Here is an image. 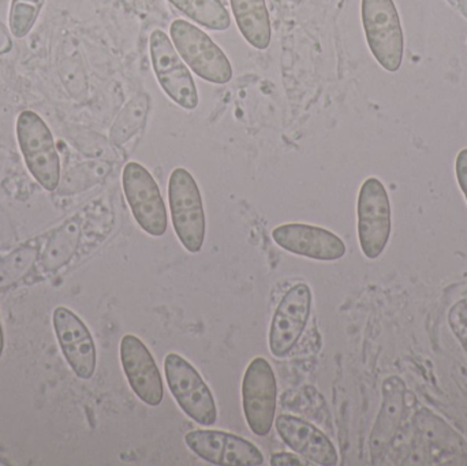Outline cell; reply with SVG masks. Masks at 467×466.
Returning a JSON list of instances; mask_svg holds the SVG:
<instances>
[{"label":"cell","mask_w":467,"mask_h":466,"mask_svg":"<svg viewBox=\"0 0 467 466\" xmlns=\"http://www.w3.org/2000/svg\"><path fill=\"white\" fill-rule=\"evenodd\" d=\"M172 44L183 62L194 74L211 82L223 85L233 79V66L223 49L196 25L175 19L170 26Z\"/></svg>","instance_id":"cell-1"},{"label":"cell","mask_w":467,"mask_h":466,"mask_svg":"<svg viewBox=\"0 0 467 466\" xmlns=\"http://www.w3.org/2000/svg\"><path fill=\"white\" fill-rule=\"evenodd\" d=\"M169 204L178 240L186 251L199 254L207 229L204 205L196 180L183 167H177L170 175Z\"/></svg>","instance_id":"cell-2"},{"label":"cell","mask_w":467,"mask_h":466,"mask_svg":"<svg viewBox=\"0 0 467 466\" xmlns=\"http://www.w3.org/2000/svg\"><path fill=\"white\" fill-rule=\"evenodd\" d=\"M16 139L25 164L38 185L55 192L60 183V159L54 136L40 115L24 111L16 119Z\"/></svg>","instance_id":"cell-3"},{"label":"cell","mask_w":467,"mask_h":466,"mask_svg":"<svg viewBox=\"0 0 467 466\" xmlns=\"http://www.w3.org/2000/svg\"><path fill=\"white\" fill-rule=\"evenodd\" d=\"M368 46L381 67L395 73L402 66L405 36L394 0H362Z\"/></svg>","instance_id":"cell-4"},{"label":"cell","mask_w":467,"mask_h":466,"mask_svg":"<svg viewBox=\"0 0 467 466\" xmlns=\"http://www.w3.org/2000/svg\"><path fill=\"white\" fill-rule=\"evenodd\" d=\"M164 372L170 391L183 413L200 426H215L218 408L199 371L180 355L170 353L164 358Z\"/></svg>","instance_id":"cell-5"},{"label":"cell","mask_w":467,"mask_h":466,"mask_svg":"<svg viewBox=\"0 0 467 466\" xmlns=\"http://www.w3.org/2000/svg\"><path fill=\"white\" fill-rule=\"evenodd\" d=\"M150 52L153 71L164 93L182 109H196L200 101L196 82L166 32L153 30Z\"/></svg>","instance_id":"cell-6"},{"label":"cell","mask_w":467,"mask_h":466,"mask_svg":"<svg viewBox=\"0 0 467 466\" xmlns=\"http://www.w3.org/2000/svg\"><path fill=\"white\" fill-rule=\"evenodd\" d=\"M126 202L139 226L152 237L166 234L169 219L161 189L142 164L129 161L122 172Z\"/></svg>","instance_id":"cell-7"},{"label":"cell","mask_w":467,"mask_h":466,"mask_svg":"<svg viewBox=\"0 0 467 466\" xmlns=\"http://www.w3.org/2000/svg\"><path fill=\"white\" fill-rule=\"evenodd\" d=\"M277 383L271 364L263 357L250 361L242 380V407L250 431L257 437L271 432L276 416Z\"/></svg>","instance_id":"cell-8"},{"label":"cell","mask_w":467,"mask_h":466,"mask_svg":"<svg viewBox=\"0 0 467 466\" xmlns=\"http://www.w3.org/2000/svg\"><path fill=\"white\" fill-rule=\"evenodd\" d=\"M358 238L362 252L368 259H378L391 235V204L381 181L368 178L359 189Z\"/></svg>","instance_id":"cell-9"},{"label":"cell","mask_w":467,"mask_h":466,"mask_svg":"<svg viewBox=\"0 0 467 466\" xmlns=\"http://www.w3.org/2000/svg\"><path fill=\"white\" fill-rule=\"evenodd\" d=\"M313 295L306 284H296L280 300L271 327L269 350L276 358H285L296 349L312 314Z\"/></svg>","instance_id":"cell-10"},{"label":"cell","mask_w":467,"mask_h":466,"mask_svg":"<svg viewBox=\"0 0 467 466\" xmlns=\"http://www.w3.org/2000/svg\"><path fill=\"white\" fill-rule=\"evenodd\" d=\"M185 443L199 459L219 466H260L264 456L244 438L216 430H196L186 434Z\"/></svg>","instance_id":"cell-11"},{"label":"cell","mask_w":467,"mask_h":466,"mask_svg":"<svg viewBox=\"0 0 467 466\" xmlns=\"http://www.w3.org/2000/svg\"><path fill=\"white\" fill-rule=\"evenodd\" d=\"M55 334L63 356L79 379L95 375L98 352L92 334L78 315L65 306H57L52 314Z\"/></svg>","instance_id":"cell-12"},{"label":"cell","mask_w":467,"mask_h":466,"mask_svg":"<svg viewBox=\"0 0 467 466\" xmlns=\"http://www.w3.org/2000/svg\"><path fill=\"white\" fill-rule=\"evenodd\" d=\"M119 350L120 363L133 393L144 404L159 407L163 402V379L147 345L139 337L128 334L120 341Z\"/></svg>","instance_id":"cell-13"},{"label":"cell","mask_w":467,"mask_h":466,"mask_svg":"<svg viewBox=\"0 0 467 466\" xmlns=\"http://www.w3.org/2000/svg\"><path fill=\"white\" fill-rule=\"evenodd\" d=\"M272 238L285 251L318 262H335L346 254L345 243L337 234L312 224H282L272 230Z\"/></svg>","instance_id":"cell-14"},{"label":"cell","mask_w":467,"mask_h":466,"mask_svg":"<svg viewBox=\"0 0 467 466\" xmlns=\"http://www.w3.org/2000/svg\"><path fill=\"white\" fill-rule=\"evenodd\" d=\"M276 431L294 453L315 465L335 466L339 461L337 449L321 430L291 415L277 416Z\"/></svg>","instance_id":"cell-15"},{"label":"cell","mask_w":467,"mask_h":466,"mask_svg":"<svg viewBox=\"0 0 467 466\" xmlns=\"http://www.w3.org/2000/svg\"><path fill=\"white\" fill-rule=\"evenodd\" d=\"M406 388L397 377L387 378L383 383V402L370 434V459L378 464L389 453L405 413Z\"/></svg>","instance_id":"cell-16"},{"label":"cell","mask_w":467,"mask_h":466,"mask_svg":"<svg viewBox=\"0 0 467 466\" xmlns=\"http://www.w3.org/2000/svg\"><path fill=\"white\" fill-rule=\"evenodd\" d=\"M239 32L255 49L268 48L272 30L265 0H230Z\"/></svg>","instance_id":"cell-17"},{"label":"cell","mask_w":467,"mask_h":466,"mask_svg":"<svg viewBox=\"0 0 467 466\" xmlns=\"http://www.w3.org/2000/svg\"><path fill=\"white\" fill-rule=\"evenodd\" d=\"M81 238V224L77 219H70L55 230L40 256V265L46 273H57L65 267L78 248Z\"/></svg>","instance_id":"cell-18"},{"label":"cell","mask_w":467,"mask_h":466,"mask_svg":"<svg viewBox=\"0 0 467 466\" xmlns=\"http://www.w3.org/2000/svg\"><path fill=\"white\" fill-rule=\"evenodd\" d=\"M186 16L207 27V29L227 30L232 26V16L221 0H169Z\"/></svg>","instance_id":"cell-19"},{"label":"cell","mask_w":467,"mask_h":466,"mask_svg":"<svg viewBox=\"0 0 467 466\" xmlns=\"http://www.w3.org/2000/svg\"><path fill=\"white\" fill-rule=\"evenodd\" d=\"M150 109V98L145 93L134 96L125 107L120 114L115 119L111 130H109V140L112 144L123 145L133 139L142 128L148 117Z\"/></svg>","instance_id":"cell-20"},{"label":"cell","mask_w":467,"mask_h":466,"mask_svg":"<svg viewBox=\"0 0 467 466\" xmlns=\"http://www.w3.org/2000/svg\"><path fill=\"white\" fill-rule=\"evenodd\" d=\"M40 252L37 246L25 245L0 260V290L18 284L35 267Z\"/></svg>","instance_id":"cell-21"},{"label":"cell","mask_w":467,"mask_h":466,"mask_svg":"<svg viewBox=\"0 0 467 466\" xmlns=\"http://www.w3.org/2000/svg\"><path fill=\"white\" fill-rule=\"evenodd\" d=\"M46 0H11L8 26L14 37L24 38L35 26Z\"/></svg>","instance_id":"cell-22"},{"label":"cell","mask_w":467,"mask_h":466,"mask_svg":"<svg viewBox=\"0 0 467 466\" xmlns=\"http://www.w3.org/2000/svg\"><path fill=\"white\" fill-rule=\"evenodd\" d=\"M272 466H309L312 462L307 460L302 459L301 456H296V454L285 453H275L271 457Z\"/></svg>","instance_id":"cell-23"},{"label":"cell","mask_w":467,"mask_h":466,"mask_svg":"<svg viewBox=\"0 0 467 466\" xmlns=\"http://www.w3.org/2000/svg\"><path fill=\"white\" fill-rule=\"evenodd\" d=\"M455 171H457L458 183H460L467 202V148L458 153Z\"/></svg>","instance_id":"cell-24"},{"label":"cell","mask_w":467,"mask_h":466,"mask_svg":"<svg viewBox=\"0 0 467 466\" xmlns=\"http://www.w3.org/2000/svg\"><path fill=\"white\" fill-rule=\"evenodd\" d=\"M449 2L467 18V0H449Z\"/></svg>","instance_id":"cell-25"},{"label":"cell","mask_w":467,"mask_h":466,"mask_svg":"<svg viewBox=\"0 0 467 466\" xmlns=\"http://www.w3.org/2000/svg\"><path fill=\"white\" fill-rule=\"evenodd\" d=\"M3 350H5V334H3L2 322H0V358H2Z\"/></svg>","instance_id":"cell-26"}]
</instances>
